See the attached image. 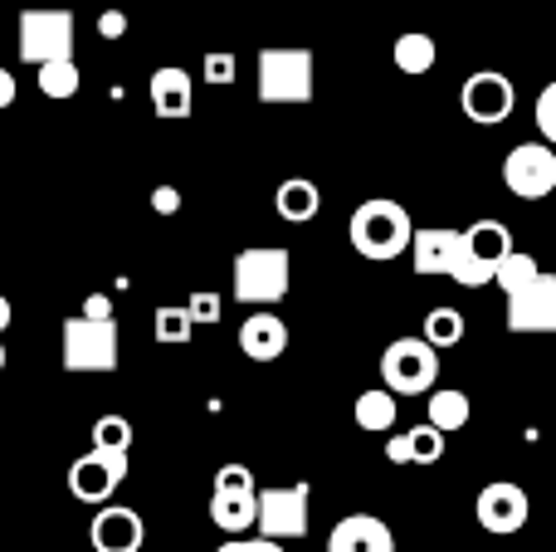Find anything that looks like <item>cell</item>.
<instances>
[{"label": "cell", "instance_id": "6da1fadb", "mask_svg": "<svg viewBox=\"0 0 556 552\" xmlns=\"http://www.w3.org/2000/svg\"><path fill=\"white\" fill-rule=\"evenodd\" d=\"M410 235H415V225H410V215H405V205L386 201V196L362 201L352 211V221H346V240H352V250L371 264L401 260V254L410 250Z\"/></svg>", "mask_w": 556, "mask_h": 552}, {"label": "cell", "instance_id": "7a4b0ae2", "mask_svg": "<svg viewBox=\"0 0 556 552\" xmlns=\"http://www.w3.org/2000/svg\"><path fill=\"white\" fill-rule=\"evenodd\" d=\"M235 299L250 309H269V303L288 299L293 289V254L278 244H254V250L235 254Z\"/></svg>", "mask_w": 556, "mask_h": 552}, {"label": "cell", "instance_id": "3957f363", "mask_svg": "<svg viewBox=\"0 0 556 552\" xmlns=\"http://www.w3.org/2000/svg\"><path fill=\"white\" fill-rule=\"evenodd\" d=\"M254 93L260 103H313V49L278 45L264 49L254 64Z\"/></svg>", "mask_w": 556, "mask_h": 552}, {"label": "cell", "instance_id": "277c9868", "mask_svg": "<svg viewBox=\"0 0 556 552\" xmlns=\"http://www.w3.org/2000/svg\"><path fill=\"white\" fill-rule=\"evenodd\" d=\"M513 250V230L503 221H473L469 230H459V250H454L450 279L464 284V289H483L493 284V269L498 260Z\"/></svg>", "mask_w": 556, "mask_h": 552}, {"label": "cell", "instance_id": "5b68a950", "mask_svg": "<svg viewBox=\"0 0 556 552\" xmlns=\"http://www.w3.org/2000/svg\"><path fill=\"white\" fill-rule=\"evenodd\" d=\"M59 362H64V372H117V323L88 318V313L64 318Z\"/></svg>", "mask_w": 556, "mask_h": 552}, {"label": "cell", "instance_id": "8992f818", "mask_svg": "<svg viewBox=\"0 0 556 552\" xmlns=\"http://www.w3.org/2000/svg\"><path fill=\"white\" fill-rule=\"evenodd\" d=\"M381 381L391 397H425L440 381V352L425 338H395L381 352Z\"/></svg>", "mask_w": 556, "mask_h": 552}, {"label": "cell", "instance_id": "52a82bcc", "mask_svg": "<svg viewBox=\"0 0 556 552\" xmlns=\"http://www.w3.org/2000/svg\"><path fill=\"white\" fill-rule=\"evenodd\" d=\"M307 499H313L307 485L254 489V528H260V538H274V543L293 538L298 543L307 534Z\"/></svg>", "mask_w": 556, "mask_h": 552}, {"label": "cell", "instance_id": "ba28073f", "mask_svg": "<svg viewBox=\"0 0 556 552\" xmlns=\"http://www.w3.org/2000/svg\"><path fill=\"white\" fill-rule=\"evenodd\" d=\"M68 54H74V15L68 10L29 5L20 15V59L25 64H45V59H68Z\"/></svg>", "mask_w": 556, "mask_h": 552}, {"label": "cell", "instance_id": "9c48e42d", "mask_svg": "<svg viewBox=\"0 0 556 552\" xmlns=\"http://www.w3.org/2000/svg\"><path fill=\"white\" fill-rule=\"evenodd\" d=\"M127 455L132 450H98V446L88 455H78L68 465V494L78 504H108L117 494V485L127 479Z\"/></svg>", "mask_w": 556, "mask_h": 552}, {"label": "cell", "instance_id": "30bf717a", "mask_svg": "<svg viewBox=\"0 0 556 552\" xmlns=\"http://www.w3.org/2000/svg\"><path fill=\"white\" fill-rule=\"evenodd\" d=\"M503 186L518 201H542L556 191V147L552 142H518L503 162Z\"/></svg>", "mask_w": 556, "mask_h": 552}, {"label": "cell", "instance_id": "8fae6325", "mask_svg": "<svg viewBox=\"0 0 556 552\" xmlns=\"http://www.w3.org/2000/svg\"><path fill=\"white\" fill-rule=\"evenodd\" d=\"M508 333H556V274L538 269L508 289Z\"/></svg>", "mask_w": 556, "mask_h": 552}, {"label": "cell", "instance_id": "7c38bea8", "mask_svg": "<svg viewBox=\"0 0 556 552\" xmlns=\"http://www.w3.org/2000/svg\"><path fill=\"white\" fill-rule=\"evenodd\" d=\"M459 103H464V113H469V123L498 127V123H508V113L518 108V93H513L508 74H498V68H479V74L464 78Z\"/></svg>", "mask_w": 556, "mask_h": 552}, {"label": "cell", "instance_id": "4fadbf2b", "mask_svg": "<svg viewBox=\"0 0 556 552\" xmlns=\"http://www.w3.org/2000/svg\"><path fill=\"white\" fill-rule=\"evenodd\" d=\"M532 514V499L528 489L508 485V479H493V485L479 489V499H473V518H479V528H489V534L498 538H513L522 524H528Z\"/></svg>", "mask_w": 556, "mask_h": 552}, {"label": "cell", "instance_id": "5bb4252c", "mask_svg": "<svg viewBox=\"0 0 556 552\" xmlns=\"http://www.w3.org/2000/svg\"><path fill=\"white\" fill-rule=\"evenodd\" d=\"M88 543H93V552H142L147 524H142V514L127 504H98Z\"/></svg>", "mask_w": 556, "mask_h": 552}, {"label": "cell", "instance_id": "9a60e30c", "mask_svg": "<svg viewBox=\"0 0 556 552\" xmlns=\"http://www.w3.org/2000/svg\"><path fill=\"white\" fill-rule=\"evenodd\" d=\"M288 348V323L269 309H254L250 318L240 323V352L250 362H278Z\"/></svg>", "mask_w": 556, "mask_h": 552}, {"label": "cell", "instance_id": "2e32d148", "mask_svg": "<svg viewBox=\"0 0 556 552\" xmlns=\"http://www.w3.org/2000/svg\"><path fill=\"white\" fill-rule=\"evenodd\" d=\"M327 552H395V534L371 514H346L327 538Z\"/></svg>", "mask_w": 556, "mask_h": 552}, {"label": "cell", "instance_id": "e0dca14e", "mask_svg": "<svg viewBox=\"0 0 556 552\" xmlns=\"http://www.w3.org/2000/svg\"><path fill=\"white\" fill-rule=\"evenodd\" d=\"M152 108H156V117H166V123H181V117H191V108H195V84H191V74L186 68H156L152 74Z\"/></svg>", "mask_w": 556, "mask_h": 552}, {"label": "cell", "instance_id": "ac0fdd59", "mask_svg": "<svg viewBox=\"0 0 556 552\" xmlns=\"http://www.w3.org/2000/svg\"><path fill=\"white\" fill-rule=\"evenodd\" d=\"M454 250H459V230H444V225H425L410 235V264L415 274L434 279V274H450Z\"/></svg>", "mask_w": 556, "mask_h": 552}, {"label": "cell", "instance_id": "d6986e66", "mask_svg": "<svg viewBox=\"0 0 556 552\" xmlns=\"http://www.w3.org/2000/svg\"><path fill=\"white\" fill-rule=\"evenodd\" d=\"M444 440L450 436H440L430 421H420V426H410V430L386 440V460H391V465H440Z\"/></svg>", "mask_w": 556, "mask_h": 552}, {"label": "cell", "instance_id": "ffe728a7", "mask_svg": "<svg viewBox=\"0 0 556 552\" xmlns=\"http://www.w3.org/2000/svg\"><path fill=\"white\" fill-rule=\"evenodd\" d=\"M274 211H278V221H288V225H307L323 211V191H317V181H307V176H288L274 191Z\"/></svg>", "mask_w": 556, "mask_h": 552}, {"label": "cell", "instance_id": "44dd1931", "mask_svg": "<svg viewBox=\"0 0 556 552\" xmlns=\"http://www.w3.org/2000/svg\"><path fill=\"white\" fill-rule=\"evenodd\" d=\"M425 421H430L440 436H459V430L473 421V406L459 387H440V391L430 387V397H425Z\"/></svg>", "mask_w": 556, "mask_h": 552}, {"label": "cell", "instance_id": "7402d4cb", "mask_svg": "<svg viewBox=\"0 0 556 552\" xmlns=\"http://www.w3.org/2000/svg\"><path fill=\"white\" fill-rule=\"evenodd\" d=\"M211 524L220 534L240 538L254 528V494H235V489H215L211 494Z\"/></svg>", "mask_w": 556, "mask_h": 552}, {"label": "cell", "instance_id": "603a6c76", "mask_svg": "<svg viewBox=\"0 0 556 552\" xmlns=\"http://www.w3.org/2000/svg\"><path fill=\"white\" fill-rule=\"evenodd\" d=\"M352 421L366 430V436H386V430H395V421H401V406H395V397L386 387H376V391H362V397H356Z\"/></svg>", "mask_w": 556, "mask_h": 552}, {"label": "cell", "instance_id": "cb8c5ba5", "mask_svg": "<svg viewBox=\"0 0 556 552\" xmlns=\"http://www.w3.org/2000/svg\"><path fill=\"white\" fill-rule=\"evenodd\" d=\"M391 59L401 74H430L434 59H440V45H434L425 29H405V35L391 45Z\"/></svg>", "mask_w": 556, "mask_h": 552}, {"label": "cell", "instance_id": "d4e9b609", "mask_svg": "<svg viewBox=\"0 0 556 552\" xmlns=\"http://www.w3.org/2000/svg\"><path fill=\"white\" fill-rule=\"evenodd\" d=\"M425 342H430L434 352L459 348V342H464V313H459V309H450V303L430 309V313H425Z\"/></svg>", "mask_w": 556, "mask_h": 552}, {"label": "cell", "instance_id": "484cf974", "mask_svg": "<svg viewBox=\"0 0 556 552\" xmlns=\"http://www.w3.org/2000/svg\"><path fill=\"white\" fill-rule=\"evenodd\" d=\"M39 68V93L45 98H74L78 93V64H74V54L68 59H45V64H35Z\"/></svg>", "mask_w": 556, "mask_h": 552}, {"label": "cell", "instance_id": "4316f807", "mask_svg": "<svg viewBox=\"0 0 556 552\" xmlns=\"http://www.w3.org/2000/svg\"><path fill=\"white\" fill-rule=\"evenodd\" d=\"M152 328H156V342H166V348H186V342H191V333H195V323H191V313H186V309L162 303V309H156V318H152Z\"/></svg>", "mask_w": 556, "mask_h": 552}, {"label": "cell", "instance_id": "83f0119b", "mask_svg": "<svg viewBox=\"0 0 556 552\" xmlns=\"http://www.w3.org/2000/svg\"><path fill=\"white\" fill-rule=\"evenodd\" d=\"M538 269H542V264L532 260L528 250H518V244H513V250L498 260V269H493V284H498V289L508 293V289H518V284H528Z\"/></svg>", "mask_w": 556, "mask_h": 552}, {"label": "cell", "instance_id": "f1b7e54d", "mask_svg": "<svg viewBox=\"0 0 556 552\" xmlns=\"http://www.w3.org/2000/svg\"><path fill=\"white\" fill-rule=\"evenodd\" d=\"M93 446L98 450H132V421L127 416H98L93 421Z\"/></svg>", "mask_w": 556, "mask_h": 552}, {"label": "cell", "instance_id": "f546056e", "mask_svg": "<svg viewBox=\"0 0 556 552\" xmlns=\"http://www.w3.org/2000/svg\"><path fill=\"white\" fill-rule=\"evenodd\" d=\"M186 313H191V323L201 328V323H220L225 303H220V293H215V289H195L191 303H186Z\"/></svg>", "mask_w": 556, "mask_h": 552}, {"label": "cell", "instance_id": "4dcf8cb0", "mask_svg": "<svg viewBox=\"0 0 556 552\" xmlns=\"http://www.w3.org/2000/svg\"><path fill=\"white\" fill-rule=\"evenodd\" d=\"M538 133H542V142L556 147V84H547L538 93Z\"/></svg>", "mask_w": 556, "mask_h": 552}, {"label": "cell", "instance_id": "1f68e13d", "mask_svg": "<svg viewBox=\"0 0 556 552\" xmlns=\"http://www.w3.org/2000/svg\"><path fill=\"white\" fill-rule=\"evenodd\" d=\"M201 74H205V84H235V74H240V59L225 54V49H220V54H205Z\"/></svg>", "mask_w": 556, "mask_h": 552}, {"label": "cell", "instance_id": "d6a6232c", "mask_svg": "<svg viewBox=\"0 0 556 552\" xmlns=\"http://www.w3.org/2000/svg\"><path fill=\"white\" fill-rule=\"evenodd\" d=\"M215 489H235V494H254V475H250V465H220V475H215Z\"/></svg>", "mask_w": 556, "mask_h": 552}, {"label": "cell", "instance_id": "836d02e7", "mask_svg": "<svg viewBox=\"0 0 556 552\" xmlns=\"http://www.w3.org/2000/svg\"><path fill=\"white\" fill-rule=\"evenodd\" d=\"M215 552H283V543H274V538H230L225 548H215Z\"/></svg>", "mask_w": 556, "mask_h": 552}, {"label": "cell", "instance_id": "e575fe53", "mask_svg": "<svg viewBox=\"0 0 556 552\" xmlns=\"http://www.w3.org/2000/svg\"><path fill=\"white\" fill-rule=\"evenodd\" d=\"M98 35H103V39H123L127 35V15H123V10H103V15H98Z\"/></svg>", "mask_w": 556, "mask_h": 552}, {"label": "cell", "instance_id": "d590c367", "mask_svg": "<svg viewBox=\"0 0 556 552\" xmlns=\"http://www.w3.org/2000/svg\"><path fill=\"white\" fill-rule=\"evenodd\" d=\"M152 211L156 215H176V211H181V191H176V186H156V191H152Z\"/></svg>", "mask_w": 556, "mask_h": 552}, {"label": "cell", "instance_id": "8d00e7d4", "mask_svg": "<svg viewBox=\"0 0 556 552\" xmlns=\"http://www.w3.org/2000/svg\"><path fill=\"white\" fill-rule=\"evenodd\" d=\"M20 98V84H15V74H10V68H0V113H5L10 103H15Z\"/></svg>", "mask_w": 556, "mask_h": 552}, {"label": "cell", "instance_id": "74e56055", "mask_svg": "<svg viewBox=\"0 0 556 552\" xmlns=\"http://www.w3.org/2000/svg\"><path fill=\"white\" fill-rule=\"evenodd\" d=\"M84 313L88 318H113V299H108V293H93V299L84 303Z\"/></svg>", "mask_w": 556, "mask_h": 552}, {"label": "cell", "instance_id": "f35d334b", "mask_svg": "<svg viewBox=\"0 0 556 552\" xmlns=\"http://www.w3.org/2000/svg\"><path fill=\"white\" fill-rule=\"evenodd\" d=\"M10 313H15V309H10V299H5V293H0V333L10 328Z\"/></svg>", "mask_w": 556, "mask_h": 552}, {"label": "cell", "instance_id": "ab89813d", "mask_svg": "<svg viewBox=\"0 0 556 552\" xmlns=\"http://www.w3.org/2000/svg\"><path fill=\"white\" fill-rule=\"evenodd\" d=\"M0 372H5V342H0Z\"/></svg>", "mask_w": 556, "mask_h": 552}, {"label": "cell", "instance_id": "60d3db41", "mask_svg": "<svg viewBox=\"0 0 556 552\" xmlns=\"http://www.w3.org/2000/svg\"><path fill=\"white\" fill-rule=\"evenodd\" d=\"M552 39H556V35H552ZM552 49H556V45H552Z\"/></svg>", "mask_w": 556, "mask_h": 552}]
</instances>
